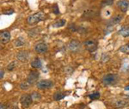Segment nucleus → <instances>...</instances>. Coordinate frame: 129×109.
Listing matches in <instances>:
<instances>
[{
	"label": "nucleus",
	"instance_id": "obj_1",
	"mask_svg": "<svg viewBox=\"0 0 129 109\" xmlns=\"http://www.w3.org/2000/svg\"><path fill=\"white\" fill-rule=\"evenodd\" d=\"M46 18V16L42 12H37V13L32 14L27 17V22L29 25H35L38 22H41Z\"/></svg>",
	"mask_w": 129,
	"mask_h": 109
},
{
	"label": "nucleus",
	"instance_id": "obj_2",
	"mask_svg": "<svg viewBox=\"0 0 129 109\" xmlns=\"http://www.w3.org/2000/svg\"><path fill=\"white\" fill-rule=\"evenodd\" d=\"M118 81H119V77L116 74H107L102 79L103 83L106 86L114 85L115 83H117Z\"/></svg>",
	"mask_w": 129,
	"mask_h": 109
},
{
	"label": "nucleus",
	"instance_id": "obj_3",
	"mask_svg": "<svg viewBox=\"0 0 129 109\" xmlns=\"http://www.w3.org/2000/svg\"><path fill=\"white\" fill-rule=\"evenodd\" d=\"M33 97L31 95H28V94H25V95H22L20 98V103L22 105V106L23 108H27L28 106H31L33 102Z\"/></svg>",
	"mask_w": 129,
	"mask_h": 109
},
{
	"label": "nucleus",
	"instance_id": "obj_4",
	"mask_svg": "<svg viewBox=\"0 0 129 109\" xmlns=\"http://www.w3.org/2000/svg\"><path fill=\"white\" fill-rule=\"evenodd\" d=\"M97 46H98V43L95 40H87V41H84V47L87 51H89V52L96 51Z\"/></svg>",
	"mask_w": 129,
	"mask_h": 109
},
{
	"label": "nucleus",
	"instance_id": "obj_5",
	"mask_svg": "<svg viewBox=\"0 0 129 109\" xmlns=\"http://www.w3.org/2000/svg\"><path fill=\"white\" fill-rule=\"evenodd\" d=\"M53 87V82L51 80H41L37 83V88L39 89H49Z\"/></svg>",
	"mask_w": 129,
	"mask_h": 109
},
{
	"label": "nucleus",
	"instance_id": "obj_6",
	"mask_svg": "<svg viewBox=\"0 0 129 109\" xmlns=\"http://www.w3.org/2000/svg\"><path fill=\"white\" fill-rule=\"evenodd\" d=\"M67 48L69 51H71L72 52H77L80 50L81 48V43L77 40H72L69 43H68Z\"/></svg>",
	"mask_w": 129,
	"mask_h": 109
},
{
	"label": "nucleus",
	"instance_id": "obj_7",
	"mask_svg": "<svg viewBox=\"0 0 129 109\" xmlns=\"http://www.w3.org/2000/svg\"><path fill=\"white\" fill-rule=\"evenodd\" d=\"M39 77H40V74H39L38 71L33 70V71H31L29 73V75H28V78H27V82H28L29 84L33 85L38 81Z\"/></svg>",
	"mask_w": 129,
	"mask_h": 109
},
{
	"label": "nucleus",
	"instance_id": "obj_8",
	"mask_svg": "<svg viewBox=\"0 0 129 109\" xmlns=\"http://www.w3.org/2000/svg\"><path fill=\"white\" fill-rule=\"evenodd\" d=\"M48 50V47L47 45L44 42H40L37 43L36 45L35 46V51L37 52V53H45V52H47Z\"/></svg>",
	"mask_w": 129,
	"mask_h": 109
},
{
	"label": "nucleus",
	"instance_id": "obj_9",
	"mask_svg": "<svg viewBox=\"0 0 129 109\" xmlns=\"http://www.w3.org/2000/svg\"><path fill=\"white\" fill-rule=\"evenodd\" d=\"M112 105H113L114 107H117V108L125 107V106H129V100H125V99H118V100H114Z\"/></svg>",
	"mask_w": 129,
	"mask_h": 109
},
{
	"label": "nucleus",
	"instance_id": "obj_10",
	"mask_svg": "<svg viewBox=\"0 0 129 109\" xmlns=\"http://www.w3.org/2000/svg\"><path fill=\"white\" fill-rule=\"evenodd\" d=\"M11 39V35L9 31L5 30V31H1L0 33V41H1L2 44H6L8 43Z\"/></svg>",
	"mask_w": 129,
	"mask_h": 109
},
{
	"label": "nucleus",
	"instance_id": "obj_11",
	"mask_svg": "<svg viewBox=\"0 0 129 109\" xmlns=\"http://www.w3.org/2000/svg\"><path fill=\"white\" fill-rule=\"evenodd\" d=\"M117 7L122 12H126L129 10V1L128 0H120L116 4Z\"/></svg>",
	"mask_w": 129,
	"mask_h": 109
},
{
	"label": "nucleus",
	"instance_id": "obj_12",
	"mask_svg": "<svg viewBox=\"0 0 129 109\" xmlns=\"http://www.w3.org/2000/svg\"><path fill=\"white\" fill-rule=\"evenodd\" d=\"M16 58L20 62H26L29 58V52L28 51H20L16 54Z\"/></svg>",
	"mask_w": 129,
	"mask_h": 109
},
{
	"label": "nucleus",
	"instance_id": "obj_13",
	"mask_svg": "<svg viewBox=\"0 0 129 109\" xmlns=\"http://www.w3.org/2000/svg\"><path fill=\"white\" fill-rule=\"evenodd\" d=\"M122 18H123V16H122V15H117V16H114V17H112L111 19L109 21V22H108V26L113 27V26H114V25L120 23V21L122 20Z\"/></svg>",
	"mask_w": 129,
	"mask_h": 109
},
{
	"label": "nucleus",
	"instance_id": "obj_14",
	"mask_svg": "<svg viewBox=\"0 0 129 109\" xmlns=\"http://www.w3.org/2000/svg\"><path fill=\"white\" fill-rule=\"evenodd\" d=\"M98 15V11L96 10H85L83 14V18H86V19H89V18H93L95 16H96Z\"/></svg>",
	"mask_w": 129,
	"mask_h": 109
},
{
	"label": "nucleus",
	"instance_id": "obj_15",
	"mask_svg": "<svg viewBox=\"0 0 129 109\" xmlns=\"http://www.w3.org/2000/svg\"><path fill=\"white\" fill-rule=\"evenodd\" d=\"M118 33H119L120 35H121L122 37H125V38L129 37V25L122 27V28L119 30Z\"/></svg>",
	"mask_w": 129,
	"mask_h": 109
},
{
	"label": "nucleus",
	"instance_id": "obj_16",
	"mask_svg": "<svg viewBox=\"0 0 129 109\" xmlns=\"http://www.w3.org/2000/svg\"><path fill=\"white\" fill-rule=\"evenodd\" d=\"M31 66H32L33 68H35V69L41 68V67L42 66V62H41V60L40 59V58H35L32 62H31Z\"/></svg>",
	"mask_w": 129,
	"mask_h": 109
},
{
	"label": "nucleus",
	"instance_id": "obj_17",
	"mask_svg": "<svg viewBox=\"0 0 129 109\" xmlns=\"http://www.w3.org/2000/svg\"><path fill=\"white\" fill-rule=\"evenodd\" d=\"M64 96H66V94L63 93V92H56L54 95H53V100H60L64 99Z\"/></svg>",
	"mask_w": 129,
	"mask_h": 109
},
{
	"label": "nucleus",
	"instance_id": "obj_18",
	"mask_svg": "<svg viewBox=\"0 0 129 109\" xmlns=\"http://www.w3.org/2000/svg\"><path fill=\"white\" fill-rule=\"evenodd\" d=\"M64 24H66V20L61 19V20H58L57 22H55L53 24V28H61V27L64 26Z\"/></svg>",
	"mask_w": 129,
	"mask_h": 109
},
{
	"label": "nucleus",
	"instance_id": "obj_19",
	"mask_svg": "<svg viewBox=\"0 0 129 109\" xmlns=\"http://www.w3.org/2000/svg\"><path fill=\"white\" fill-rule=\"evenodd\" d=\"M120 52H123V53H126V54H129V43L122 46V47H120Z\"/></svg>",
	"mask_w": 129,
	"mask_h": 109
},
{
	"label": "nucleus",
	"instance_id": "obj_20",
	"mask_svg": "<svg viewBox=\"0 0 129 109\" xmlns=\"http://www.w3.org/2000/svg\"><path fill=\"white\" fill-rule=\"evenodd\" d=\"M24 43H25L24 40L22 38H18L14 41V44H15L16 47H22V46L24 45Z\"/></svg>",
	"mask_w": 129,
	"mask_h": 109
},
{
	"label": "nucleus",
	"instance_id": "obj_21",
	"mask_svg": "<svg viewBox=\"0 0 129 109\" xmlns=\"http://www.w3.org/2000/svg\"><path fill=\"white\" fill-rule=\"evenodd\" d=\"M30 86H31V84H29V83L26 81V82H22V83H21L20 88H21V89H22V90H27V89H29Z\"/></svg>",
	"mask_w": 129,
	"mask_h": 109
},
{
	"label": "nucleus",
	"instance_id": "obj_22",
	"mask_svg": "<svg viewBox=\"0 0 129 109\" xmlns=\"http://www.w3.org/2000/svg\"><path fill=\"white\" fill-rule=\"evenodd\" d=\"M114 4V0H103L101 5L102 7H106V6H110Z\"/></svg>",
	"mask_w": 129,
	"mask_h": 109
},
{
	"label": "nucleus",
	"instance_id": "obj_23",
	"mask_svg": "<svg viewBox=\"0 0 129 109\" xmlns=\"http://www.w3.org/2000/svg\"><path fill=\"white\" fill-rule=\"evenodd\" d=\"M16 67V61H12L10 62L9 64L7 65V70L9 71H12Z\"/></svg>",
	"mask_w": 129,
	"mask_h": 109
},
{
	"label": "nucleus",
	"instance_id": "obj_24",
	"mask_svg": "<svg viewBox=\"0 0 129 109\" xmlns=\"http://www.w3.org/2000/svg\"><path fill=\"white\" fill-rule=\"evenodd\" d=\"M88 96H89V99H91V100H96L100 97V93L99 92H95V93L89 95Z\"/></svg>",
	"mask_w": 129,
	"mask_h": 109
},
{
	"label": "nucleus",
	"instance_id": "obj_25",
	"mask_svg": "<svg viewBox=\"0 0 129 109\" xmlns=\"http://www.w3.org/2000/svg\"><path fill=\"white\" fill-rule=\"evenodd\" d=\"M28 36L29 35H31V33H33L32 34V36L31 37H34V36H35V35H37L39 33V31H37L36 29H32V30H30V31H28Z\"/></svg>",
	"mask_w": 129,
	"mask_h": 109
},
{
	"label": "nucleus",
	"instance_id": "obj_26",
	"mask_svg": "<svg viewBox=\"0 0 129 109\" xmlns=\"http://www.w3.org/2000/svg\"><path fill=\"white\" fill-rule=\"evenodd\" d=\"M31 95H32L33 99H41V95L38 93H36V92H34V93L31 94Z\"/></svg>",
	"mask_w": 129,
	"mask_h": 109
},
{
	"label": "nucleus",
	"instance_id": "obj_27",
	"mask_svg": "<svg viewBox=\"0 0 129 109\" xmlns=\"http://www.w3.org/2000/svg\"><path fill=\"white\" fill-rule=\"evenodd\" d=\"M53 13H54L55 15L59 14V9H58V7L56 5H54V7H53Z\"/></svg>",
	"mask_w": 129,
	"mask_h": 109
},
{
	"label": "nucleus",
	"instance_id": "obj_28",
	"mask_svg": "<svg viewBox=\"0 0 129 109\" xmlns=\"http://www.w3.org/2000/svg\"><path fill=\"white\" fill-rule=\"evenodd\" d=\"M13 13H14L13 10H6V11L4 12V14L5 15H12Z\"/></svg>",
	"mask_w": 129,
	"mask_h": 109
},
{
	"label": "nucleus",
	"instance_id": "obj_29",
	"mask_svg": "<svg viewBox=\"0 0 129 109\" xmlns=\"http://www.w3.org/2000/svg\"><path fill=\"white\" fill-rule=\"evenodd\" d=\"M4 75H5V71H4V70H0V78L3 79L4 78Z\"/></svg>",
	"mask_w": 129,
	"mask_h": 109
},
{
	"label": "nucleus",
	"instance_id": "obj_30",
	"mask_svg": "<svg viewBox=\"0 0 129 109\" xmlns=\"http://www.w3.org/2000/svg\"><path fill=\"white\" fill-rule=\"evenodd\" d=\"M0 109H6V106L4 103L0 104Z\"/></svg>",
	"mask_w": 129,
	"mask_h": 109
},
{
	"label": "nucleus",
	"instance_id": "obj_31",
	"mask_svg": "<svg viewBox=\"0 0 129 109\" xmlns=\"http://www.w3.org/2000/svg\"><path fill=\"white\" fill-rule=\"evenodd\" d=\"M124 89L126 90V91H129V85L126 86V87H125V89Z\"/></svg>",
	"mask_w": 129,
	"mask_h": 109
},
{
	"label": "nucleus",
	"instance_id": "obj_32",
	"mask_svg": "<svg viewBox=\"0 0 129 109\" xmlns=\"http://www.w3.org/2000/svg\"><path fill=\"white\" fill-rule=\"evenodd\" d=\"M126 96H127V97H129V95H126Z\"/></svg>",
	"mask_w": 129,
	"mask_h": 109
}]
</instances>
